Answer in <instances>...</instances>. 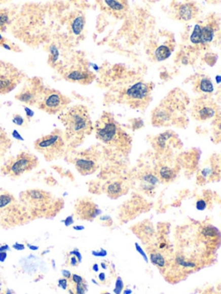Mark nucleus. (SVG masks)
<instances>
[{
    "instance_id": "obj_41",
    "label": "nucleus",
    "mask_w": 221,
    "mask_h": 294,
    "mask_svg": "<svg viewBox=\"0 0 221 294\" xmlns=\"http://www.w3.org/2000/svg\"><path fill=\"white\" fill-rule=\"evenodd\" d=\"M0 46H3V47L6 48V49H8V50H11L9 45L6 44V38H4L1 35H0Z\"/></svg>"
},
{
    "instance_id": "obj_44",
    "label": "nucleus",
    "mask_w": 221,
    "mask_h": 294,
    "mask_svg": "<svg viewBox=\"0 0 221 294\" xmlns=\"http://www.w3.org/2000/svg\"><path fill=\"white\" fill-rule=\"evenodd\" d=\"M13 247H14L15 249H17V250H23L25 247L23 244H20V243H15L13 245Z\"/></svg>"
},
{
    "instance_id": "obj_22",
    "label": "nucleus",
    "mask_w": 221,
    "mask_h": 294,
    "mask_svg": "<svg viewBox=\"0 0 221 294\" xmlns=\"http://www.w3.org/2000/svg\"><path fill=\"white\" fill-rule=\"evenodd\" d=\"M195 90L199 94H211L213 91V85L207 77H201L195 80Z\"/></svg>"
},
{
    "instance_id": "obj_28",
    "label": "nucleus",
    "mask_w": 221,
    "mask_h": 294,
    "mask_svg": "<svg viewBox=\"0 0 221 294\" xmlns=\"http://www.w3.org/2000/svg\"><path fill=\"white\" fill-rule=\"evenodd\" d=\"M16 201L14 196L9 193V192H3L0 193V210L5 207L12 204Z\"/></svg>"
},
{
    "instance_id": "obj_2",
    "label": "nucleus",
    "mask_w": 221,
    "mask_h": 294,
    "mask_svg": "<svg viewBox=\"0 0 221 294\" xmlns=\"http://www.w3.org/2000/svg\"><path fill=\"white\" fill-rule=\"evenodd\" d=\"M94 129L97 138L105 144L123 147L130 143L128 135L120 128L110 113L103 114L95 123Z\"/></svg>"
},
{
    "instance_id": "obj_35",
    "label": "nucleus",
    "mask_w": 221,
    "mask_h": 294,
    "mask_svg": "<svg viewBox=\"0 0 221 294\" xmlns=\"http://www.w3.org/2000/svg\"><path fill=\"white\" fill-rule=\"evenodd\" d=\"M214 131L216 134L221 135V117H218L214 122Z\"/></svg>"
},
{
    "instance_id": "obj_43",
    "label": "nucleus",
    "mask_w": 221,
    "mask_h": 294,
    "mask_svg": "<svg viewBox=\"0 0 221 294\" xmlns=\"http://www.w3.org/2000/svg\"><path fill=\"white\" fill-rule=\"evenodd\" d=\"M61 274H62V275H63L65 279H67V280H70V279H71V276H72L71 273H70L69 271L67 270L61 271Z\"/></svg>"
},
{
    "instance_id": "obj_11",
    "label": "nucleus",
    "mask_w": 221,
    "mask_h": 294,
    "mask_svg": "<svg viewBox=\"0 0 221 294\" xmlns=\"http://www.w3.org/2000/svg\"><path fill=\"white\" fill-rule=\"evenodd\" d=\"M192 114L195 120L200 122H205L215 117L217 114V106L210 99H198L193 107Z\"/></svg>"
},
{
    "instance_id": "obj_45",
    "label": "nucleus",
    "mask_w": 221,
    "mask_h": 294,
    "mask_svg": "<svg viewBox=\"0 0 221 294\" xmlns=\"http://www.w3.org/2000/svg\"><path fill=\"white\" fill-rule=\"evenodd\" d=\"M6 257H7V254H6V252H0V262H5Z\"/></svg>"
},
{
    "instance_id": "obj_23",
    "label": "nucleus",
    "mask_w": 221,
    "mask_h": 294,
    "mask_svg": "<svg viewBox=\"0 0 221 294\" xmlns=\"http://www.w3.org/2000/svg\"><path fill=\"white\" fill-rule=\"evenodd\" d=\"M201 234L204 238L207 240V241H209V242L217 241L221 236L218 229L214 227V226H212V225L204 226L201 230Z\"/></svg>"
},
{
    "instance_id": "obj_19",
    "label": "nucleus",
    "mask_w": 221,
    "mask_h": 294,
    "mask_svg": "<svg viewBox=\"0 0 221 294\" xmlns=\"http://www.w3.org/2000/svg\"><path fill=\"white\" fill-rule=\"evenodd\" d=\"M86 24L84 15L81 12H75L69 18L70 31L73 35H80L82 34Z\"/></svg>"
},
{
    "instance_id": "obj_24",
    "label": "nucleus",
    "mask_w": 221,
    "mask_h": 294,
    "mask_svg": "<svg viewBox=\"0 0 221 294\" xmlns=\"http://www.w3.org/2000/svg\"><path fill=\"white\" fill-rule=\"evenodd\" d=\"M150 260L155 266H157V268L162 271L165 270L167 265H168L165 257H163V254L160 253L159 251H151L150 252Z\"/></svg>"
},
{
    "instance_id": "obj_31",
    "label": "nucleus",
    "mask_w": 221,
    "mask_h": 294,
    "mask_svg": "<svg viewBox=\"0 0 221 294\" xmlns=\"http://www.w3.org/2000/svg\"><path fill=\"white\" fill-rule=\"evenodd\" d=\"M124 289V282L123 280L119 277L116 280V285H115V289H114V292L115 294H121Z\"/></svg>"
},
{
    "instance_id": "obj_6",
    "label": "nucleus",
    "mask_w": 221,
    "mask_h": 294,
    "mask_svg": "<svg viewBox=\"0 0 221 294\" xmlns=\"http://www.w3.org/2000/svg\"><path fill=\"white\" fill-rule=\"evenodd\" d=\"M152 89L151 83L138 82L125 91V100L132 108L143 107L150 100Z\"/></svg>"
},
{
    "instance_id": "obj_3",
    "label": "nucleus",
    "mask_w": 221,
    "mask_h": 294,
    "mask_svg": "<svg viewBox=\"0 0 221 294\" xmlns=\"http://www.w3.org/2000/svg\"><path fill=\"white\" fill-rule=\"evenodd\" d=\"M35 150L44 154L48 160H52L61 155L65 149L64 138L59 131L40 137L34 143Z\"/></svg>"
},
{
    "instance_id": "obj_36",
    "label": "nucleus",
    "mask_w": 221,
    "mask_h": 294,
    "mask_svg": "<svg viewBox=\"0 0 221 294\" xmlns=\"http://www.w3.org/2000/svg\"><path fill=\"white\" fill-rule=\"evenodd\" d=\"M13 122L16 123L17 125L22 126L24 123V120H23V117H21L20 115H16L13 118Z\"/></svg>"
},
{
    "instance_id": "obj_38",
    "label": "nucleus",
    "mask_w": 221,
    "mask_h": 294,
    "mask_svg": "<svg viewBox=\"0 0 221 294\" xmlns=\"http://www.w3.org/2000/svg\"><path fill=\"white\" fill-rule=\"evenodd\" d=\"M69 255L70 256H75L78 259L79 262H82V254L80 253V251L78 249H75V250L71 251Z\"/></svg>"
},
{
    "instance_id": "obj_25",
    "label": "nucleus",
    "mask_w": 221,
    "mask_h": 294,
    "mask_svg": "<svg viewBox=\"0 0 221 294\" xmlns=\"http://www.w3.org/2000/svg\"><path fill=\"white\" fill-rule=\"evenodd\" d=\"M173 136H174L173 133L169 131L157 136L155 138V149H157V151H163L166 149L168 141L170 140Z\"/></svg>"
},
{
    "instance_id": "obj_55",
    "label": "nucleus",
    "mask_w": 221,
    "mask_h": 294,
    "mask_svg": "<svg viewBox=\"0 0 221 294\" xmlns=\"http://www.w3.org/2000/svg\"><path fill=\"white\" fill-rule=\"evenodd\" d=\"M101 294H110V292H107V291H103Z\"/></svg>"
},
{
    "instance_id": "obj_42",
    "label": "nucleus",
    "mask_w": 221,
    "mask_h": 294,
    "mask_svg": "<svg viewBox=\"0 0 221 294\" xmlns=\"http://www.w3.org/2000/svg\"><path fill=\"white\" fill-rule=\"evenodd\" d=\"M64 223L66 226H69V225H71V224H73V216H69V217H67V219H65Z\"/></svg>"
},
{
    "instance_id": "obj_54",
    "label": "nucleus",
    "mask_w": 221,
    "mask_h": 294,
    "mask_svg": "<svg viewBox=\"0 0 221 294\" xmlns=\"http://www.w3.org/2000/svg\"><path fill=\"white\" fill-rule=\"evenodd\" d=\"M101 266L102 268H104V269H105V268H106V266H105V263H102Z\"/></svg>"
},
{
    "instance_id": "obj_52",
    "label": "nucleus",
    "mask_w": 221,
    "mask_h": 294,
    "mask_svg": "<svg viewBox=\"0 0 221 294\" xmlns=\"http://www.w3.org/2000/svg\"><path fill=\"white\" fill-rule=\"evenodd\" d=\"M131 290H126V291H125V293L124 294H131Z\"/></svg>"
},
{
    "instance_id": "obj_4",
    "label": "nucleus",
    "mask_w": 221,
    "mask_h": 294,
    "mask_svg": "<svg viewBox=\"0 0 221 294\" xmlns=\"http://www.w3.org/2000/svg\"><path fill=\"white\" fill-rule=\"evenodd\" d=\"M38 163V159L34 154L28 152H21L17 156L11 158L4 165L2 172L10 177L18 178L35 169Z\"/></svg>"
},
{
    "instance_id": "obj_48",
    "label": "nucleus",
    "mask_w": 221,
    "mask_h": 294,
    "mask_svg": "<svg viewBox=\"0 0 221 294\" xmlns=\"http://www.w3.org/2000/svg\"><path fill=\"white\" fill-rule=\"evenodd\" d=\"M99 279L100 281L104 282L105 280V274L104 273H101V274L99 275Z\"/></svg>"
},
{
    "instance_id": "obj_26",
    "label": "nucleus",
    "mask_w": 221,
    "mask_h": 294,
    "mask_svg": "<svg viewBox=\"0 0 221 294\" xmlns=\"http://www.w3.org/2000/svg\"><path fill=\"white\" fill-rule=\"evenodd\" d=\"M172 48L169 45H161L155 51V58L157 61H164L171 55Z\"/></svg>"
},
{
    "instance_id": "obj_1",
    "label": "nucleus",
    "mask_w": 221,
    "mask_h": 294,
    "mask_svg": "<svg viewBox=\"0 0 221 294\" xmlns=\"http://www.w3.org/2000/svg\"><path fill=\"white\" fill-rule=\"evenodd\" d=\"M60 118L68 137L75 140H82L93 131L90 115L88 108L84 105H75L69 108L61 115Z\"/></svg>"
},
{
    "instance_id": "obj_18",
    "label": "nucleus",
    "mask_w": 221,
    "mask_h": 294,
    "mask_svg": "<svg viewBox=\"0 0 221 294\" xmlns=\"http://www.w3.org/2000/svg\"><path fill=\"white\" fill-rule=\"evenodd\" d=\"M156 175L159 179V181H162L163 183H169L172 181H175L176 178V170L173 167L161 164L156 169Z\"/></svg>"
},
{
    "instance_id": "obj_15",
    "label": "nucleus",
    "mask_w": 221,
    "mask_h": 294,
    "mask_svg": "<svg viewBox=\"0 0 221 294\" xmlns=\"http://www.w3.org/2000/svg\"><path fill=\"white\" fill-rule=\"evenodd\" d=\"M139 180L142 190L147 195H153L155 190L160 182L156 173L152 170H146L142 172L140 175Z\"/></svg>"
},
{
    "instance_id": "obj_21",
    "label": "nucleus",
    "mask_w": 221,
    "mask_h": 294,
    "mask_svg": "<svg viewBox=\"0 0 221 294\" xmlns=\"http://www.w3.org/2000/svg\"><path fill=\"white\" fill-rule=\"evenodd\" d=\"M134 233L137 234L142 241L145 242L146 240L152 238L154 235V228L152 226V224L149 222L147 224H141L137 225L133 230Z\"/></svg>"
},
{
    "instance_id": "obj_5",
    "label": "nucleus",
    "mask_w": 221,
    "mask_h": 294,
    "mask_svg": "<svg viewBox=\"0 0 221 294\" xmlns=\"http://www.w3.org/2000/svg\"><path fill=\"white\" fill-rule=\"evenodd\" d=\"M69 103V98L58 91L44 89L38 106L42 111L50 115H55L66 109Z\"/></svg>"
},
{
    "instance_id": "obj_9",
    "label": "nucleus",
    "mask_w": 221,
    "mask_h": 294,
    "mask_svg": "<svg viewBox=\"0 0 221 294\" xmlns=\"http://www.w3.org/2000/svg\"><path fill=\"white\" fill-rule=\"evenodd\" d=\"M44 88L38 80H32L25 85L15 98L18 101L28 105H38L41 99Z\"/></svg>"
},
{
    "instance_id": "obj_40",
    "label": "nucleus",
    "mask_w": 221,
    "mask_h": 294,
    "mask_svg": "<svg viewBox=\"0 0 221 294\" xmlns=\"http://www.w3.org/2000/svg\"><path fill=\"white\" fill-rule=\"evenodd\" d=\"M59 285L61 286V288L62 289H67V279H61V280H59Z\"/></svg>"
},
{
    "instance_id": "obj_34",
    "label": "nucleus",
    "mask_w": 221,
    "mask_h": 294,
    "mask_svg": "<svg viewBox=\"0 0 221 294\" xmlns=\"http://www.w3.org/2000/svg\"><path fill=\"white\" fill-rule=\"evenodd\" d=\"M70 280H71V282L73 283L75 285H76V284H79V283L84 281L85 280L82 276L78 275V274H72Z\"/></svg>"
},
{
    "instance_id": "obj_10",
    "label": "nucleus",
    "mask_w": 221,
    "mask_h": 294,
    "mask_svg": "<svg viewBox=\"0 0 221 294\" xmlns=\"http://www.w3.org/2000/svg\"><path fill=\"white\" fill-rule=\"evenodd\" d=\"M75 213L77 219L85 221H93L101 214V210L90 199L81 198L76 202Z\"/></svg>"
},
{
    "instance_id": "obj_27",
    "label": "nucleus",
    "mask_w": 221,
    "mask_h": 294,
    "mask_svg": "<svg viewBox=\"0 0 221 294\" xmlns=\"http://www.w3.org/2000/svg\"><path fill=\"white\" fill-rule=\"evenodd\" d=\"M10 14L7 10H0V32H5L9 24Z\"/></svg>"
},
{
    "instance_id": "obj_46",
    "label": "nucleus",
    "mask_w": 221,
    "mask_h": 294,
    "mask_svg": "<svg viewBox=\"0 0 221 294\" xmlns=\"http://www.w3.org/2000/svg\"><path fill=\"white\" fill-rule=\"evenodd\" d=\"M25 111H26L27 117H33V115H34V112H33L29 108L25 107Z\"/></svg>"
},
{
    "instance_id": "obj_37",
    "label": "nucleus",
    "mask_w": 221,
    "mask_h": 294,
    "mask_svg": "<svg viewBox=\"0 0 221 294\" xmlns=\"http://www.w3.org/2000/svg\"><path fill=\"white\" fill-rule=\"evenodd\" d=\"M93 254V256L96 257H105L106 255H107V252L105 250V249H103L101 248L100 250L99 251H93L92 252Z\"/></svg>"
},
{
    "instance_id": "obj_20",
    "label": "nucleus",
    "mask_w": 221,
    "mask_h": 294,
    "mask_svg": "<svg viewBox=\"0 0 221 294\" xmlns=\"http://www.w3.org/2000/svg\"><path fill=\"white\" fill-rule=\"evenodd\" d=\"M125 184L122 181H115L107 184L105 187V192L110 198H118L125 193Z\"/></svg>"
},
{
    "instance_id": "obj_51",
    "label": "nucleus",
    "mask_w": 221,
    "mask_h": 294,
    "mask_svg": "<svg viewBox=\"0 0 221 294\" xmlns=\"http://www.w3.org/2000/svg\"><path fill=\"white\" fill-rule=\"evenodd\" d=\"M93 269L95 271V272H98V271H99V266H98V264H94V265L93 266Z\"/></svg>"
},
{
    "instance_id": "obj_7",
    "label": "nucleus",
    "mask_w": 221,
    "mask_h": 294,
    "mask_svg": "<svg viewBox=\"0 0 221 294\" xmlns=\"http://www.w3.org/2000/svg\"><path fill=\"white\" fill-rule=\"evenodd\" d=\"M23 73L12 65L0 62V94H7L18 87Z\"/></svg>"
},
{
    "instance_id": "obj_16",
    "label": "nucleus",
    "mask_w": 221,
    "mask_h": 294,
    "mask_svg": "<svg viewBox=\"0 0 221 294\" xmlns=\"http://www.w3.org/2000/svg\"><path fill=\"white\" fill-rule=\"evenodd\" d=\"M175 17L178 20L187 21L192 20L198 13V8L195 4L181 3L177 4L175 7Z\"/></svg>"
},
{
    "instance_id": "obj_12",
    "label": "nucleus",
    "mask_w": 221,
    "mask_h": 294,
    "mask_svg": "<svg viewBox=\"0 0 221 294\" xmlns=\"http://www.w3.org/2000/svg\"><path fill=\"white\" fill-rule=\"evenodd\" d=\"M63 77L67 81L82 85L90 84L95 79V75L93 73L88 70L87 67H82L80 65L67 68L63 73Z\"/></svg>"
},
{
    "instance_id": "obj_50",
    "label": "nucleus",
    "mask_w": 221,
    "mask_h": 294,
    "mask_svg": "<svg viewBox=\"0 0 221 294\" xmlns=\"http://www.w3.org/2000/svg\"><path fill=\"white\" fill-rule=\"evenodd\" d=\"M73 229H75V230H84L85 227L84 226H75V227H73Z\"/></svg>"
},
{
    "instance_id": "obj_14",
    "label": "nucleus",
    "mask_w": 221,
    "mask_h": 294,
    "mask_svg": "<svg viewBox=\"0 0 221 294\" xmlns=\"http://www.w3.org/2000/svg\"><path fill=\"white\" fill-rule=\"evenodd\" d=\"M99 4L103 12L117 18H122L128 12L129 4L125 0H102Z\"/></svg>"
},
{
    "instance_id": "obj_47",
    "label": "nucleus",
    "mask_w": 221,
    "mask_h": 294,
    "mask_svg": "<svg viewBox=\"0 0 221 294\" xmlns=\"http://www.w3.org/2000/svg\"><path fill=\"white\" fill-rule=\"evenodd\" d=\"M8 249H9V246L8 245H4L2 247H0V252H6Z\"/></svg>"
},
{
    "instance_id": "obj_29",
    "label": "nucleus",
    "mask_w": 221,
    "mask_h": 294,
    "mask_svg": "<svg viewBox=\"0 0 221 294\" xmlns=\"http://www.w3.org/2000/svg\"><path fill=\"white\" fill-rule=\"evenodd\" d=\"M88 290V284L86 281L79 283L75 285V292L76 294H86V291Z\"/></svg>"
},
{
    "instance_id": "obj_33",
    "label": "nucleus",
    "mask_w": 221,
    "mask_h": 294,
    "mask_svg": "<svg viewBox=\"0 0 221 294\" xmlns=\"http://www.w3.org/2000/svg\"><path fill=\"white\" fill-rule=\"evenodd\" d=\"M135 247H136V250H137V252H138V253H139L140 255L142 256V257H143V260H144V261H145L146 262H149L148 257H147V255H146L145 252L143 251V248H142V247H141V246H140V245L138 244V243H137V242H136V243H135Z\"/></svg>"
},
{
    "instance_id": "obj_53",
    "label": "nucleus",
    "mask_w": 221,
    "mask_h": 294,
    "mask_svg": "<svg viewBox=\"0 0 221 294\" xmlns=\"http://www.w3.org/2000/svg\"><path fill=\"white\" fill-rule=\"evenodd\" d=\"M29 247H30V248H31V249H38V247H34V246H29Z\"/></svg>"
},
{
    "instance_id": "obj_32",
    "label": "nucleus",
    "mask_w": 221,
    "mask_h": 294,
    "mask_svg": "<svg viewBox=\"0 0 221 294\" xmlns=\"http://www.w3.org/2000/svg\"><path fill=\"white\" fill-rule=\"evenodd\" d=\"M207 206V202L203 198H199L197 202H196V209L198 211L206 210Z\"/></svg>"
},
{
    "instance_id": "obj_17",
    "label": "nucleus",
    "mask_w": 221,
    "mask_h": 294,
    "mask_svg": "<svg viewBox=\"0 0 221 294\" xmlns=\"http://www.w3.org/2000/svg\"><path fill=\"white\" fill-rule=\"evenodd\" d=\"M76 169L82 175H92L98 169L96 161L89 158H79L75 162Z\"/></svg>"
},
{
    "instance_id": "obj_30",
    "label": "nucleus",
    "mask_w": 221,
    "mask_h": 294,
    "mask_svg": "<svg viewBox=\"0 0 221 294\" xmlns=\"http://www.w3.org/2000/svg\"><path fill=\"white\" fill-rule=\"evenodd\" d=\"M99 222L101 223L103 226H106V227H110V226H112L114 224L113 219L110 218V216L108 215L101 216L99 218Z\"/></svg>"
},
{
    "instance_id": "obj_8",
    "label": "nucleus",
    "mask_w": 221,
    "mask_h": 294,
    "mask_svg": "<svg viewBox=\"0 0 221 294\" xmlns=\"http://www.w3.org/2000/svg\"><path fill=\"white\" fill-rule=\"evenodd\" d=\"M21 199L23 204H27L29 208L34 210L46 211L53 203V196L51 193L44 190L29 189L22 192Z\"/></svg>"
},
{
    "instance_id": "obj_49",
    "label": "nucleus",
    "mask_w": 221,
    "mask_h": 294,
    "mask_svg": "<svg viewBox=\"0 0 221 294\" xmlns=\"http://www.w3.org/2000/svg\"><path fill=\"white\" fill-rule=\"evenodd\" d=\"M0 294H13L11 290H6V291H0Z\"/></svg>"
},
{
    "instance_id": "obj_13",
    "label": "nucleus",
    "mask_w": 221,
    "mask_h": 294,
    "mask_svg": "<svg viewBox=\"0 0 221 294\" xmlns=\"http://www.w3.org/2000/svg\"><path fill=\"white\" fill-rule=\"evenodd\" d=\"M215 28L212 24H207L205 26L195 25L193 30L192 35L190 36V41L195 45L205 46L212 41L215 35Z\"/></svg>"
},
{
    "instance_id": "obj_39",
    "label": "nucleus",
    "mask_w": 221,
    "mask_h": 294,
    "mask_svg": "<svg viewBox=\"0 0 221 294\" xmlns=\"http://www.w3.org/2000/svg\"><path fill=\"white\" fill-rule=\"evenodd\" d=\"M69 263L70 266H72V267H76V266H78L80 262H79L78 259H77L75 256H71V257H70Z\"/></svg>"
}]
</instances>
